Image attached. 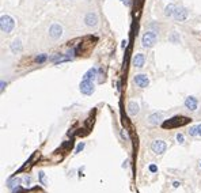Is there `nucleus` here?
<instances>
[{
  "label": "nucleus",
  "mask_w": 201,
  "mask_h": 193,
  "mask_svg": "<svg viewBox=\"0 0 201 193\" xmlns=\"http://www.w3.org/2000/svg\"><path fill=\"white\" fill-rule=\"evenodd\" d=\"M22 181H23L25 185H27V186H29V185L31 184V177L30 176H25L23 178H22Z\"/></svg>",
  "instance_id": "nucleus-21"
},
{
  "label": "nucleus",
  "mask_w": 201,
  "mask_h": 193,
  "mask_svg": "<svg viewBox=\"0 0 201 193\" xmlns=\"http://www.w3.org/2000/svg\"><path fill=\"white\" fill-rule=\"evenodd\" d=\"M126 44H128V41H126V40H125V41H122V46H124V48L126 46Z\"/></svg>",
  "instance_id": "nucleus-29"
},
{
  "label": "nucleus",
  "mask_w": 201,
  "mask_h": 193,
  "mask_svg": "<svg viewBox=\"0 0 201 193\" xmlns=\"http://www.w3.org/2000/svg\"><path fill=\"white\" fill-rule=\"evenodd\" d=\"M61 34H63V29H61V26H60V25H53V26L50 27V30H49V35H50L53 40L60 38Z\"/></svg>",
  "instance_id": "nucleus-7"
},
{
  "label": "nucleus",
  "mask_w": 201,
  "mask_h": 193,
  "mask_svg": "<svg viewBox=\"0 0 201 193\" xmlns=\"http://www.w3.org/2000/svg\"><path fill=\"white\" fill-rule=\"evenodd\" d=\"M135 82H136L137 86L141 87V88L147 87L148 84H150V80H148L147 75H144V73H139V75H136L135 76Z\"/></svg>",
  "instance_id": "nucleus-6"
},
{
  "label": "nucleus",
  "mask_w": 201,
  "mask_h": 193,
  "mask_svg": "<svg viewBox=\"0 0 201 193\" xmlns=\"http://www.w3.org/2000/svg\"><path fill=\"white\" fill-rule=\"evenodd\" d=\"M21 182L19 178H14V180H8V184H7V186H8L10 189H14L15 186H18Z\"/></svg>",
  "instance_id": "nucleus-17"
},
{
  "label": "nucleus",
  "mask_w": 201,
  "mask_h": 193,
  "mask_svg": "<svg viewBox=\"0 0 201 193\" xmlns=\"http://www.w3.org/2000/svg\"><path fill=\"white\" fill-rule=\"evenodd\" d=\"M174 8H175V6H174V4H169L166 7V10H165V15L166 16H171L174 12H175V10H174Z\"/></svg>",
  "instance_id": "nucleus-16"
},
{
  "label": "nucleus",
  "mask_w": 201,
  "mask_h": 193,
  "mask_svg": "<svg viewBox=\"0 0 201 193\" xmlns=\"http://www.w3.org/2000/svg\"><path fill=\"white\" fill-rule=\"evenodd\" d=\"M188 133L190 136H199V128H197V125H196V127H190V129L188 131Z\"/></svg>",
  "instance_id": "nucleus-19"
},
{
  "label": "nucleus",
  "mask_w": 201,
  "mask_h": 193,
  "mask_svg": "<svg viewBox=\"0 0 201 193\" xmlns=\"http://www.w3.org/2000/svg\"><path fill=\"white\" fill-rule=\"evenodd\" d=\"M38 177H40V182L44 186H46V185H48V181H46L45 173H44V172H40V173H38Z\"/></svg>",
  "instance_id": "nucleus-18"
},
{
  "label": "nucleus",
  "mask_w": 201,
  "mask_h": 193,
  "mask_svg": "<svg viewBox=\"0 0 201 193\" xmlns=\"http://www.w3.org/2000/svg\"><path fill=\"white\" fill-rule=\"evenodd\" d=\"M141 42H143V46H144V48H151V46H154L155 42H156V35H155V33H151V31L146 33V34L143 35V40H141Z\"/></svg>",
  "instance_id": "nucleus-5"
},
{
  "label": "nucleus",
  "mask_w": 201,
  "mask_h": 193,
  "mask_svg": "<svg viewBox=\"0 0 201 193\" xmlns=\"http://www.w3.org/2000/svg\"><path fill=\"white\" fill-rule=\"evenodd\" d=\"M166 148H167V144L161 139L154 140L151 144V150L154 151V154H156V155H162L166 151Z\"/></svg>",
  "instance_id": "nucleus-3"
},
{
  "label": "nucleus",
  "mask_w": 201,
  "mask_h": 193,
  "mask_svg": "<svg viewBox=\"0 0 201 193\" xmlns=\"http://www.w3.org/2000/svg\"><path fill=\"white\" fill-rule=\"evenodd\" d=\"M84 21H86V25L87 26H95L96 23H98V16H96V14L90 12V14L86 15Z\"/></svg>",
  "instance_id": "nucleus-9"
},
{
  "label": "nucleus",
  "mask_w": 201,
  "mask_h": 193,
  "mask_svg": "<svg viewBox=\"0 0 201 193\" xmlns=\"http://www.w3.org/2000/svg\"><path fill=\"white\" fill-rule=\"evenodd\" d=\"M200 167H201V162H200Z\"/></svg>",
  "instance_id": "nucleus-31"
},
{
  "label": "nucleus",
  "mask_w": 201,
  "mask_h": 193,
  "mask_svg": "<svg viewBox=\"0 0 201 193\" xmlns=\"http://www.w3.org/2000/svg\"><path fill=\"white\" fill-rule=\"evenodd\" d=\"M150 172H151V173H156V172H158V167H156L155 165H151V166H150Z\"/></svg>",
  "instance_id": "nucleus-25"
},
{
  "label": "nucleus",
  "mask_w": 201,
  "mask_h": 193,
  "mask_svg": "<svg viewBox=\"0 0 201 193\" xmlns=\"http://www.w3.org/2000/svg\"><path fill=\"white\" fill-rule=\"evenodd\" d=\"M185 106L188 107L189 110H192V112H194L197 109V99L194 96H188V98L185 99Z\"/></svg>",
  "instance_id": "nucleus-8"
},
{
  "label": "nucleus",
  "mask_w": 201,
  "mask_h": 193,
  "mask_svg": "<svg viewBox=\"0 0 201 193\" xmlns=\"http://www.w3.org/2000/svg\"><path fill=\"white\" fill-rule=\"evenodd\" d=\"M46 60V56H44V54H42V56H37L35 57V61L37 63H42V61H45Z\"/></svg>",
  "instance_id": "nucleus-23"
},
{
  "label": "nucleus",
  "mask_w": 201,
  "mask_h": 193,
  "mask_svg": "<svg viewBox=\"0 0 201 193\" xmlns=\"http://www.w3.org/2000/svg\"><path fill=\"white\" fill-rule=\"evenodd\" d=\"M141 3H143V0H135V10L137 8V15H139V11H140Z\"/></svg>",
  "instance_id": "nucleus-22"
},
{
  "label": "nucleus",
  "mask_w": 201,
  "mask_h": 193,
  "mask_svg": "<svg viewBox=\"0 0 201 193\" xmlns=\"http://www.w3.org/2000/svg\"><path fill=\"white\" fill-rule=\"evenodd\" d=\"M95 78H96V68H90L84 73L83 80H94Z\"/></svg>",
  "instance_id": "nucleus-13"
},
{
  "label": "nucleus",
  "mask_w": 201,
  "mask_h": 193,
  "mask_svg": "<svg viewBox=\"0 0 201 193\" xmlns=\"http://www.w3.org/2000/svg\"><path fill=\"white\" fill-rule=\"evenodd\" d=\"M175 139H177V142L180 143V144H184L185 143V137H184V135H182V133H178V135L175 136Z\"/></svg>",
  "instance_id": "nucleus-20"
},
{
  "label": "nucleus",
  "mask_w": 201,
  "mask_h": 193,
  "mask_svg": "<svg viewBox=\"0 0 201 193\" xmlns=\"http://www.w3.org/2000/svg\"><path fill=\"white\" fill-rule=\"evenodd\" d=\"M121 136H122V139L124 140H128V136H126V133L124 131H121Z\"/></svg>",
  "instance_id": "nucleus-27"
},
{
  "label": "nucleus",
  "mask_w": 201,
  "mask_h": 193,
  "mask_svg": "<svg viewBox=\"0 0 201 193\" xmlns=\"http://www.w3.org/2000/svg\"><path fill=\"white\" fill-rule=\"evenodd\" d=\"M180 185H181L180 181H174V182H173V186H174V188H178Z\"/></svg>",
  "instance_id": "nucleus-26"
},
{
  "label": "nucleus",
  "mask_w": 201,
  "mask_h": 193,
  "mask_svg": "<svg viewBox=\"0 0 201 193\" xmlns=\"http://www.w3.org/2000/svg\"><path fill=\"white\" fill-rule=\"evenodd\" d=\"M197 128H199V136H201V124L197 125Z\"/></svg>",
  "instance_id": "nucleus-28"
},
{
  "label": "nucleus",
  "mask_w": 201,
  "mask_h": 193,
  "mask_svg": "<svg viewBox=\"0 0 201 193\" xmlns=\"http://www.w3.org/2000/svg\"><path fill=\"white\" fill-rule=\"evenodd\" d=\"M11 50L14 52V53H19L22 50V44L19 40H15L12 44H11Z\"/></svg>",
  "instance_id": "nucleus-15"
},
{
  "label": "nucleus",
  "mask_w": 201,
  "mask_h": 193,
  "mask_svg": "<svg viewBox=\"0 0 201 193\" xmlns=\"http://www.w3.org/2000/svg\"><path fill=\"white\" fill-rule=\"evenodd\" d=\"M190 118L185 117V116H175L170 120H167L163 122V128L165 129H170V128H177V127H181V125H185L188 124Z\"/></svg>",
  "instance_id": "nucleus-1"
},
{
  "label": "nucleus",
  "mask_w": 201,
  "mask_h": 193,
  "mask_svg": "<svg viewBox=\"0 0 201 193\" xmlns=\"http://www.w3.org/2000/svg\"><path fill=\"white\" fill-rule=\"evenodd\" d=\"M161 120H162V113H152L151 116H150V118H148L150 124H154V125L159 124V122H161Z\"/></svg>",
  "instance_id": "nucleus-14"
},
{
  "label": "nucleus",
  "mask_w": 201,
  "mask_h": 193,
  "mask_svg": "<svg viewBox=\"0 0 201 193\" xmlns=\"http://www.w3.org/2000/svg\"><path fill=\"white\" fill-rule=\"evenodd\" d=\"M83 148H84V143H80V144H79V146H77V147H76V153H80V151H82V150H83Z\"/></svg>",
  "instance_id": "nucleus-24"
},
{
  "label": "nucleus",
  "mask_w": 201,
  "mask_h": 193,
  "mask_svg": "<svg viewBox=\"0 0 201 193\" xmlns=\"http://www.w3.org/2000/svg\"><path fill=\"white\" fill-rule=\"evenodd\" d=\"M121 2H124V3H126V0H121Z\"/></svg>",
  "instance_id": "nucleus-30"
},
{
  "label": "nucleus",
  "mask_w": 201,
  "mask_h": 193,
  "mask_svg": "<svg viewBox=\"0 0 201 193\" xmlns=\"http://www.w3.org/2000/svg\"><path fill=\"white\" fill-rule=\"evenodd\" d=\"M15 26V22L11 16H7V15H3L2 19H0V27H2V31L4 33H11Z\"/></svg>",
  "instance_id": "nucleus-2"
},
{
  "label": "nucleus",
  "mask_w": 201,
  "mask_h": 193,
  "mask_svg": "<svg viewBox=\"0 0 201 193\" xmlns=\"http://www.w3.org/2000/svg\"><path fill=\"white\" fill-rule=\"evenodd\" d=\"M174 16H175L177 21H185L186 18H188V10L186 8H178L175 10V12H174Z\"/></svg>",
  "instance_id": "nucleus-10"
},
{
  "label": "nucleus",
  "mask_w": 201,
  "mask_h": 193,
  "mask_svg": "<svg viewBox=\"0 0 201 193\" xmlns=\"http://www.w3.org/2000/svg\"><path fill=\"white\" fill-rule=\"evenodd\" d=\"M144 63H146L144 54H136V57L133 59V65L137 67V68H141V67L144 65Z\"/></svg>",
  "instance_id": "nucleus-11"
},
{
  "label": "nucleus",
  "mask_w": 201,
  "mask_h": 193,
  "mask_svg": "<svg viewBox=\"0 0 201 193\" xmlns=\"http://www.w3.org/2000/svg\"><path fill=\"white\" fill-rule=\"evenodd\" d=\"M139 105H137L136 102H129L128 103V113L131 114V116H136L137 113H139Z\"/></svg>",
  "instance_id": "nucleus-12"
},
{
  "label": "nucleus",
  "mask_w": 201,
  "mask_h": 193,
  "mask_svg": "<svg viewBox=\"0 0 201 193\" xmlns=\"http://www.w3.org/2000/svg\"><path fill=\"white\" fill-rule=\"evenodd\" d=\"M95 87H94V83H92V80H82L80 83V91L82 94L84 95H91L92 92H94Z\"/></svg>",
  "instance_id": "nucleus-4"
}]
</instances>
